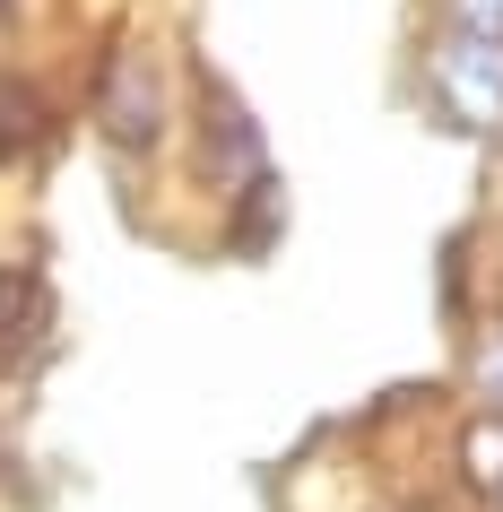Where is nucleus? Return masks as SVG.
Here are the masks:
<instances>
[{
	"instance_id": "obj_1",
	"label": "nucleus",
	"mask_w": 503,
	"mask_h": 512,
	"mask_svg": "<svg viewBox=\"0 0 503 512\" xmlns=\"http://www.w3.org/2000/svg\"><path fill=\"white\" fill-rule=\"evenodd\" d=\"M425 87H434L443 122H460V131H503V35L451 18L434 35V53H425Z\"/></svg>"
},
{
	"instance_id": "obj_2",
	"label": "nucleus",
	"mask_w": 503,
	"mask_h": 512,
	"mask_svg": "<svg viewBox=\"0 0 503 512\" xmlns=\"http://www.w3.org/2000/svg\"><path fill=\"white\" fill-rule=\"evenodd\" d=\"M165 113H174V96H165V61L148 53V44H122V53L105 61V131L113 148H157L165 139Z\"/></svg>"
},
{
	"instance_id": "obj_3",
	"label": "nucleus",
	"mask_w": 503,
	"mask_h": 512,
	"mask_svg": "<svg viewBox=\"0 0 503 512\" xmlns=\"http://www.w3.org/2000/svg\"><path fill=\"white\" fill-rule=\"evenodd\" d=\"M53 330V296L35 270H0V365H27Z\"/></svg>"
},
{
	"instance_id": "obj_4",
	"label": "nucleus",
	"mask_w": 503,
	"mask_h": 512,
	"mask_svg": "<svg viewBox=\"0 0 503 512\" xmlns=\"http://www.w3.org/2000/svg\"><path fill=\"white\" fill-rule=\"evenodd\" d=\"M209 174H226V183L261 174V131H252L226 96H209Z\"/></svg>"
},
{
	"instance_id": "obj_5",
	"label": "nucleus",
	"mask_w": 503,
	"mask_h": 512,
	"mask_svg": "<svg viewBox=\"0 0 503 512\" xmlns=\"http://www.w3.org/2000/svg\"><path fill=\"white\" fill-rule=\"evenodd\" d=\"M44 139H53V105H44L27 79H0V165L44 148Z\"/></svg>"
},
{
	"instance_id": "obj_6",
	"label": "nucleus",
	"mask_w": 503,
	"mask_h": 512,
	"mask_svg": "<svg viewBox=\"0 0 503 512\" xmlns=\"http://www.w3.org/2000/svg\"><path fill=\"white\" fill-rule=\"evenodd\" d=\"M477 391L503 408V339H486V348H477Z\"/></svg>"
},
{
	"instance_id": "obj_7",
	"label": "nucleus",
	"mask_w": 503,
	"mask_h": 512,
	"mask_svg": "<svg viewBox=\"0 0 503 512\" xmlns=\"http://www.w3.org/2000/svg\"><path fill=\"white\" fill-rule=\"evenodd\" d=\"M451 18H460V27H486V35H503V0H460Z\"/></svg>"
},
{
	"instance_id": "obj_8",
	"label": "nucleus",
	"mask_w": 503,
	"mask_h": 512,
	"mask_svg": "<svg viewBox=\"0 0 503 512\" xmlns=\"http://www.w3.org/2000/svg\"><path fill=\"white\" fill-rule=\"evenodd\" d=\"M408 512H443V504H408Z\"/></svg>"
}]
</instances>
